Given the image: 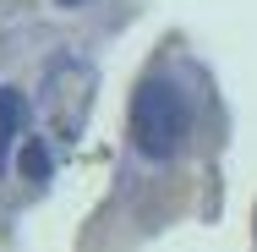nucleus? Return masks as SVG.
<instances>
[{
	"label": "nucleus",
	"mask_w": 257,
	"mask_h": 252,
	"mask_svg": "<svg viewBox=\"0 0 257 252\" xmlns=\"http://www.w3.org/2000/svg\"><path fill=\"white\" fill-rule=\"evenodd\" d=\"M192 132V104L170 77H148L132 99V143L143 159H170Z\"/></svg>",
	"instance_id": "f257e3e1"
},
{
	"label": "nucleus",
	"mask_w": 257,
	"mask_h": 252,
	"mask_svg": "<svg viewBox=\"0 0 257 252\" xmlns=\"http://www.w3.org/2000/svg\"><path fill=\"white\" fill-rule=\"evenodd\" d=\"M22 126H28V104H22V94H17V88H0V170H6L11 143L22 137Z\"/></svg>",
	"instance_id": "f03ea898"
},
{
	"label": "nucleus",
	"mask_w": 257,
	"mask_h": 252,
	"mask_svg": "<svg viewBox=\"0 0 257 252\" xmlns=\"http://www.w3.org/2000/svg\"><path fill=\"white\" fill-rule=\"evenodd\" d=\"M22 176L28 181H50V153L39 137H22Z\"/></svg>",
	"instance_id": "7ed1b4c3"
},
{
	"label": "nucleus",
	"mask_w": 257,
	"mask_h": 252,
	"mask_svg": "<svg viewBox=\"0 0 257 252\" xmlns=\"http://www.w3.org/2000/svg\"><path fill=\"white\" fill-rule=\"evenodd\" d=\"M60 6H82V0H60Z\"/></svg>",
	"instance_id": "20e7f679"
}]
</instances>
